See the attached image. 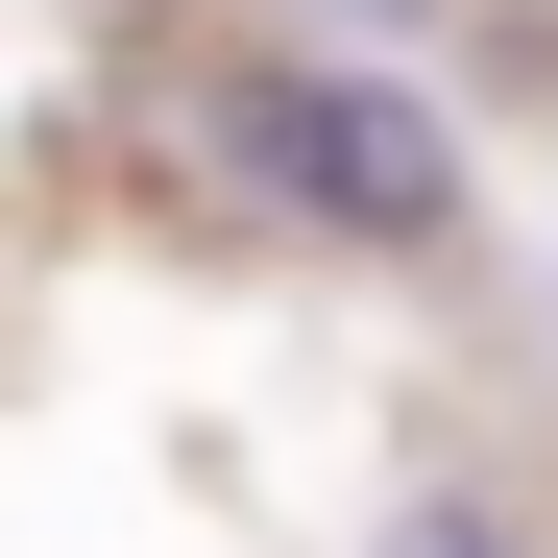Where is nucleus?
Instances as JSON below:
<instances>
[{
  "label": "nucleus",
  "mask_w": 558,
  "mask_h": 558,
  "mask_svg": "<svg viewBox=\"0 0 558 558\" xmlns=\"http://www.w3.org/2000/svg\"><path fill=\"white\" fill-rule=\"evenodd\" d=\"M219 146H243L316 243H364V267H437V243H461V122L413 98V73H364V49H243V73H219Z\"/></svg>",
  "instance_id": "1"
},
{
  "label": "nucleus",
  "mask_w": 558,
  "mask_h": 558,
  "mask_svg": "<svg viewBox=\"0 0 558 558\" xmlns=\"http://www.w3.org/2000/svg\"><path fill=\"white\" fill-rule=\"evenodd\" d=\"M389 558H534V534H510V510H461V486H437V510H389Z\"/></svg>",
  "instance_id": "2"
},
{
  "label": "nucleus",
  "mask_w": 558,
  "mask_h": 558,
  "mask_svg": "<svg viewBox=\"0 0 558 558\" xmlns=\"http://www.w3.org/2000/svg\"><path fill=\"white\" fill-rule=\"evenodd\" d=\"M340 25H413V0H340Z\"/></svg>",
  "instance_id": "3"
}]
</instances>
